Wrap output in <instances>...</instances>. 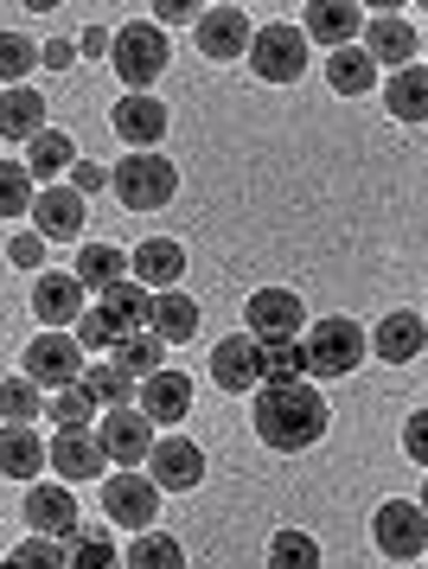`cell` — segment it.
<instances>
[{
    "instance_id": "6da1fadb",
    "label": "cell",
    "mask_w": 428,
    "mask_h": 569,
    "mask_svg": "<svg viewBox=\"0 0 428 569\" xmlns=\"http://www.w3.org/2000/svg\"><path fill=\"white\" fill-rule=\"evenodd\" d=\"M256 436L281 448V455H295V448H313V441L327 436V397L295 378V385H262L256 390Z\"/></svg>"
},
{
    "instance_id": "7a4b0ae2",
    "label": "cell",
    "mask_w": 428,
    "mask_h": 569,
    "mask_svg": "<svg viewBox=\"0 0 428 569\" xmlns=\"http://www.w3.org/2000/svg\"><path fill=\"white\" fill-rule=\"evenodd\" d=\"M148 313H153V295L141 282H116V288H102V301L97 308H83V320H77V346H90V352H116L122 339L135 333H148Z\"/></svg>"
},
{
    "instance_id": "3957f363",
    "label": "cell",
    "mask_w": 428,
    "mask_h": 569,
    "mask_svg": "<svg viewBox=\"0 0 428 569\" xmlns=\"http://www.w3.org/2000/svg\"><path fill=\"white\" fill-rule=\"evenodd\" d=\"M109 64H116V78L141 97V90L167 71V32L153 27V20H128L122 32H109Z\"/></svg>"
},
{
    "instance_id": "277c9868",
    "label": "cell",
    "mask_w": 428,
    "mask_h": 569,
    "mask_svg": "<svg viewBox=\"0 0 428 569\" xmlns=\"http://www.w3.org/2000/svg\"><path fill=\"white\" fill-rule=\"evenodd\" d=\"M301 352H307V371H313V378H346V371L371 352V339L358 333V320L327 313V320H313V327H307Z\"/></svg>"
},
{
    "instance_id": "5b68a950",
    "label": "cell",
    "mask_w": 428,
    "mask_h": 569,
    "mask_svg": "<svg viewBox=\"0 0 428 569\" xmlns=\"http://www.w3.org/2000/svg\"><path fill=\"white\" fill-rule=\"evenodd\" d=\"M109 186H116V199L128 211H160L179 192V173H173V160H160V154H128V160H116Z\"/></svg>"
},
{
    "instance_id": "8992f818",
    "label": "cell",
    "mask_w": 428,
    "mask_h": 569,
    "mask_svg": "<svg viewBox=\"0 0 428 569\" xmlns=\"http://www.w3.org/2000/svg\"><path fill=\"white\" fill-rule=\"evenodd\" d=\"M250 64H256V78L295 83V78L307 71V32H301V27H288V20H276V27L250 32Z\"/></svg>"
},
{
    "instance_id": "52a82bcc",
    "label": "cell",
    "mask_w": 428,
    "mask_h": 569,
    "mask_svg": "<svg viewBox=\"0 0 428 569\" xmlns=\"http://www.w3.org/2000/svg\"><path fill=\"white\" fill-rule=\"evenodd\" d=\"M26 378L39 390H71L77 378H83V346L77 339H64V333H39L32 346H26Z\"/></svg>"
},
{
    "instance_id": "ba28073f",
    "label": "cell",
    "mask_w": 428,
    "mask_h": 569,
    "mask_svg": "<svg viewBox=\"0 0 428 569\" xmlns=\"http://www.w3.org/2000/svg\"><path fill=\"white\" fill-rule=\"evenodd\" d=\"M371 531H378V550H384V557H397V563H409V557H422V550H428V512H422V506H409V499L378 506Z\"/></svg>"
},
{
    "instance_id": "9c48e42d",
    "label": "cell",
    "mask_w": 428,
    "mask_h": 569,
    "mask_svg": "<svg viewBox=\"0 0 428 569\" xmlns=\"http://www.w3.org/2000/svg\"><path fill=\"white\" fill-rule=\"evenodd\" d=\"M307 327V308L301 295H288V288H256L250 295V339H301Z\"/></svg>"
},
{
    "instance_id": "30bf717a",
    "label": "cell",
    "mask_w": 428,
    "mask_h": 569,
    "mask_svg": "<svg viewBox=\"0 0 428 569\" xmlns=\"http://www.w3.org/2000/svg\"><path fill=\"white\" fill-rule=\"evenodd\" d=\"M102 512L128 525V531H148L153 512H160V487H153L148 473H116L109 487H102Z\"/></svg>"
},
{
    "instance_id": "8fae6325",
    "label": "cell",
    "mask_w": 428,
    "mask_h": 569,
    "mask_svg": "<svg viewBox=\"0 0 428 569\" xmlns=\"http://www.w3.org/2000/svg\"><path fill=\"white\" fill-rule=\"evenodd\" d=\"M148 461H153L148 480H153L160 492H192V487L205 480V448H199V441H186V436L153 441V455H148Z\"/></svg>"
},
{
    "instance_id": "7c38bea8",
    "label": "cell",
    "mask_w": 428,
    "mask_h": 569,
    "mask_svg": "<svg viewBox=\"0 0 428 569\" xmlns=\"http://www.w3.org/2000/svg\"><path fill=\"white\" fill-rule=\"evenodd\" d=\"M97 441H102V455H109L116 467H141L153 455V422L141 410H109Z\"/></svg>"
},
{
    "instance_id": "4fadbf2b",
    "label": "cell",
    "mask_w": 428,
    "mask_h": 569,
    "mask_svg": "<svg viewBox=\"0 0 428 569\" xmlns=\"http://www.w3.org/2000/svg\"><path fill=\"white\" fill-rule=\"evenodd\" d=\"M109 122H116V134H122L135 154H153L160 134H167V103H153V97H135V90H128L122 103L109 109Z\"/></svg>"
},
{
    "instance_id": "5bb4252c",
    "label": "cell",
    "mask_w": 428,
    "mask_h": 569,
    "mask_svg": "<svg viewBox=\"0 0 428 569\" xmlns=\"http://www.w3.org/2000/svg\"><path fill=\"white\" fill-rule=\"evenodd\" d=\"M211 378H218V390H256L262 385V339H250V333L218 339V352H211Z\"/></svg>"
},
{
    "instance_id": "9a60e30c",
    "label": "cell",
    "mask_w": 428,
    "mask_h": 569,
    "mask_svg": "<svg viewBox=\"0 0 428 569\" xmlns=\"http://www.w3.org/2000/svg\"><path fill=\"white\" fill-rule=\"evenodd\" d=\"M102 441L90 436V429H58V441L46 448V467L58 473V480H97L102 473Z\"/></svg>"
},
{
    "instance_id": "2e32d148",
    "label": "cell",
    "mask_w": 428,
    "mask_h": 569,
    "mask_svg": "<svg viewBox=\"0 0 428 569\" xmlns=\"http://www.w3.org/2000/svg\"><path fill=\"white\" fill-rule=\"evenodd\" d=\"M199 52L205 58H243L250 52V13H243V7H205L199 13Z\"/></svg>"
},
{
    "instance_id": "e0dca14e",
    "label": "cell",
    "mask_w": 428,
    "mask_h": 569,
    "mask_svg": "<svg viewBox=\"0 0 428 569\" xmlns=\"http://www.w3.org/2000/svg\"><path fill=\"white\" fill-rule=\"evenodd\" d=\"M26 518H32V531L39 538H58V543H71L83 525H77V499L64 487H39L32 480V492H26Z\"/></svg>"
},
{
    "instance_id": "ac0fdd59",
    "label": "cell",
    "mask_w": 428,
    "mask_h": 569,
    "mask_svg": "<svg viewBox=\"0 0 428 569\" xmlns=\"http://www.w3.org/2000/svg\"><path fill=\"white\" fill-rule=\"evenodd\" d=\"M416 52H422V32L409 27V20H397V13L365 20V58H371V64H397V71H404Z\"/></svg>"
},
{
    "instance_id": "d6986e66",
    "label": "cell",
    "mask_w": 428,
    "mask_h": 569,
    "mask_svg": "<svg viewBox=\"0 0 428 569\" xmlns=\"http://www.w3.org/2000/svg\"><path fill=\"white\" fill-rule=\"evenodd\" d=\"M32 218H39L46 243H71L83 231V199H77L71 186H46V192H32Z\"/></svg>"
},
{
    "instance_id": "ffe728a7",
    "label": "cell",
    "mask_w": 428,
    "mask_h": 569,
    "mask_svg": "<svg viewBox=\"0 0 428 569\" xmlns=\"http://www.w3.org/2000/svg\"><path fill=\"white\" fill-rule=\"evenodd\" d=\"M428 346V320L422 313H384L378 333H371V352L384 365H416V352Z\"/></svg>"
},
{
    "instance_id": "44dd1931",
    "label": "cell",
    "mask_w": 428,
    "mask_h": 569,
    "mask_svg": "<svg viewBox=\"0 0 428 569\" xmlns=\"http://www.w3.org/2000/svg\"><path fill=\"white\" fill-rule=\"evenodd\" d=\"M128 269H135V282L148 288H160V295H167V288L179 282V276H186V250H179L173 237H148V243H141V250H135V257H128Z\"/></svg>"
},
{
    "instance_id": "7402d4cb",
    "label": "cell",
    "mask_w": 428,
    "mask_h": 569,
    "mask_svg": "<svg viewBox=\"0 0 428 569\" xmlns=\"http://www.w3.org/2000/svg\"><path fill=\"white\" fill-rule=\"evenodd\" d=\"M32 313L46 320L51 333L71 327V320H83V282H77V276H39V282H32Z\"/></svg>"
},
{
    "instance_id": "603a6c76",
    "label": "cell",
    "mask_w": 428,
    "mask_h": 569,
    "mask_svg": "<svg viewBox=\"0 0 428 569\" xmlns=\"http://www.w3.org/2000/svg\"><path fill=\"white\" fill-rule=\"evenodd\" d=\"M186 410H192V378L186 371H153L141 385V416L148 422H179Z\"/></svg>"
},
{
    "instance_id": "cb8c5ba5",
    "label": "cell",
    "mask_w": 428,
    "mask_h": 569,
    "mask_svg": "<svg viewBox=\"0 0 428 569\" xmlns=\"http://www.w3.org/2000/svg\"><path fill=\"white\" fill-rule=\"evenodd\" d=\"M32 134H46V97L20 83L0 97V141H32Z\"/></svg>"
},
{
    "instance_id": "d4e9b609",
    "label": "cell",
    "mask_w": 428,
    "mask_h": 569,
    "mask_svg": "<svg viewBox=\"0 0 428 569\" xmlns=\"http://www.w3.org/2000/svg\"><path fill=\"white\" fill-rule=\"evenodd\" d=\"M77 167V148H71V134L64 129H46V134H32V141H26V173H32V180H58V173H71Z\"/></svg>"
},
{
    "instance_id": "484cf974",
    "label": "cell",
    "mask_w": 428,
    "mask_h": 569,
    "mask_svg": "<svg viewBox=\"0 0 428 569\" xmlns=\"http://www.w3.org/2000/svg\"><path fill=\"white\" fill-rule=\"evenodd\" d=\"M384 103H390L397 122H428V64H404L384 83Z\"/></svg>"
},
{
    "instance_id": "4316f807",
    "label": "cell",
    "mask_w": 428,
    "mask_h": 569,
    "mask_svg": "<svg viewBox=\"0 0 428 569\" xmlns=\"http://www.w3.org/2000/svg\"><path fill=\"white\" fill-rule=\"evenodd\" d=\"M148 333L160 339V346H179V339H192L199 333V308L186 301V295H153V313H148Z\"/></svg>"
},
{
    "instance_id": "83f0119b",
    "label": "cell",
    "mask_w": 428,
    "mask_h": 569,
    "mask_svg": "<svg viewBox=\"0 0 428 569\" xmlns=\"http://www.w3.org/2000/svg\"><path fill=\"white\" fill-rule=\"evenodd\" d=\"M46 467V441L32 429H0V480H39Z\"/></svg>"
},
{
    "instance_id": "f1b7e54d",
    "label": "cell",
    "mask_w": 428,
    "mask_h": 569,
    "mask_svg": "<svg viewBox=\"0 0 428 569\" xmlns=\"http://www.w3.org/2000/svg\"><path fill=\"white\" fill-rule=\"evenodd\" d=\"M77 390L90 397V403H109V410H128V397H135V378H128L122 365L109 359V365H83V378H77Z\"/></svg>"
},
{
    "instance_id": "f546056e",
    "label": "cell",
    "mask_w": 428,
    "mask_h": 569,
    "mask_svg": "<svg viewBox=\"0 0 428 569\" xmlns=\"http://www.w3.org/2000/svg\"><path fill=\"white\" fill-rule=\"evenodd\" d=\"M307 39H320V46H352L358 39V7H339V0H327V7H307Z\"/></svg>"
},
{
    "instance_id": "4dcf8cb0",
    "label": "cell",
    "mask_w": 428,
    "mask_h": 569,
    "mask_svg": "<svg viewBox=\"0 0 428 569\" xmlns=\"http://www.w3.org/2000/svg\"><path fill=\"white\" fill-rule=\"evenodd\" d=\"M122 269H128V257L116 250V243H83V250H77V269H71V276H77L83 288H97V295H102V288L122 282Z\"/></svg>"
},
{
    "instance_id": "1f68e13d",
    "label": "cell",
    "mask_w": 428,
    "mask_h": 569,
    "mask_svg": "<svg viewBox=\"0 0 428 569\" xmlns=\"http://www.w3.org/2000/svg\"><path fill=\"white\" fill-rule=\"evenodd\" d=\"M327 83L339 90V97H365V90L378 83V64L358 52V46H339V52L327 58Z\"/></svg>"
},
{
    "instance_id": "d6a6232c",
    "label": "cell",
    "mask_w": 428,
    "mask_h": 569,
    "mask_svg": "<svg viewBox=\"0 0 428 569\" xmlns=\"http://www.w3.org/2000/svg\"><path fill=\"white\" fill-rule=\"evenodd\" d=\"M122 563L128 569H186V550H179V538H167V531H135Z\"/></svg>"
},
{
    "instance_id": "836d02e7",
    "label": "cell",
    "mask_w": 428,
    "mask_h": 569,
    "mask_svg": "<svg viewBox=\"0 0 428 569\" xmlns=\"http://www.w3.org/2000/svg\"><path fill=\"white\" fill-rule=\"evenodd\" d=\"M116 365H122L135 385H148L153 371H167V346H160L153 333H135V339H122V346H116Z\"/></svg>"
},
{
    "instance_id": "e575fe53",
    "label": "cell",
    "mask_w": 428,
    "mask_h": 569,
    "mask_svg": "<svg viewBox=\"0 0 428 569\" xmlns=\"http://www.w3.org/2000/svg\"><path fill=\"white\" fill-rule=\"evenodd\" d=\"M295 378H307L301 339H269L262 346V385H295Z\"/></svg>"
},
{
    "instance_id": "d590c367",
    "label": "cell",
    "mask_w": 428,
    "mask_h": 569,
    "mask_svg": "<svg viewBox=\"0 0 428 569\" xmlns=\"http://www.w3.org/2000/svg\"><path fill=\"white\" fill-rule=\"evenodd\" d=\"M64 557H71V569H122V550L102 538V531H77L64 543Z\"/></svg>"
},
{
    "instance_id": "8d00e7d4",
    "label": "cell",
    "mask_w": 428,
    "mask_h": 569,
    "mask_svg": "<svg viewBox=\"0 0 428 569\" xmlns=\"http://www.w3.org/2000/svg\"><path fill=\"white\" fill-rule=\"evenodd\" d=\"M269 569H320V543L307 531H276L269 543Z\"/></svg>"
},
{
    "instance_id": "74e56055",
    "label": "cell",
    "mask_w": 428,
    "mask_h": 569,
    "mask_svg": "<svg viewBox=\"0 0 428 569\" xmlns=\"http://www.w3.org/2000/svg\"><path fill=\"white\" fill-rule=\"evenodd\" d=\"M32 211V173L26 160H0V218H20Z\"/></svg>"
},
{
    "instance_id": "f35d334b",
    "label": "cell",
    "mask_w": 428,
    "mask_h": 569,
    "mask_svg": "<svg viewBox=\"0 0 428 569\" xmlns=\"http://www.w3.org/2000/svg\"><path fill=\"white\" fill-rule=\"evenodd\" d=\"M0 569H71V557H64V543L58 538H26Z\"/></svg>"
},
{
    "instance_id": "ab89813d",
    "label": "cell",
    "mask_w": 428,
    "mask_h": 569,
    "mask_svg": "<svg viewBox=\"0 0 428 569\" xmlns=\"http://www.w3.org/2000/svg\"><path fill=\"white\" fill-rule=\"evenodd\" d=\"M0 416H13V429H32V416H39V385H32V378H7V385H0Z\"/></svg>"
},
{
    "instance_id": "60d3db41",
    "label": "cell",
    "mask_w": 428,
    "mask_h": 569,
    "mask_svg": "<svg viewBox=\"0 0 428 569\" xmlns=\"http://www.w3.org/2000/svg\"><path fill=\"white\" fill-rule=\"evenodd\" d=\"M39 64V46L32 39H20V32H0V83H13L20 90V78Z\"/></svg>"
},
{
    "instance_id": "b9f144b4",
    "label": "cell",
    "mask_w": 428,
    "mask_h": 569,
    "mask_svg": "<svg viewBox=\"0 0 428 569\" xmlns=\"http://www.w3.org/2000/svg\"><path fill=\"white\" fill-rule=\"evenodd\" d=\"M51 416H58V429H90L97 403H90V397L71 385V390H58V397H51Z\"/></svg>"
},
{
    "instance_id": "7bdbcfd3",
    "label": "cell",
    "mask_w": 428,
    "mask_h": 569,
    "mask_svg": "<svg viewBox=\"0 0 428 569\" xmlns=\"http://www.w3.org/2000/svg\"><path fill=\"white\" fill-rule=\"evenodd\" d=\"M7 257L20 262V269H39V262H46V237L32 231V237H13V243H7Z\"/></svg>"
},
{
    "instance_id": "ee69618b",
    "label": "cell",
    "mask_w": 428,
    "mask_h": 569,
    "mask_svg": "<svg viewBox=\"0 0 428 569\" xmlns=\"http://www.w3.org/2000/svg\"><path fill=\"white\" fill-rule=\"evenodd\" d=\"M404 448H409V461H422V467H428V410L404 422Z\"/></svg>"
},
{
    "instance_id": "f6af8a7d",
    "label": "cell",
    "mask_w": 428,
    "mask_h": 569,
    "mask_svg": "<svg viewBox=\"0 0 428 569\" xmlns=\"http://www.w3.org/2000/svg\"><path fill=\"white\" fill-rule=\"evenodd\" d=\"M71 192H77V199L102 192V167H97V160H77V167H71Z\"/></svg>"
},
{
    "instance_id": "bcb514c9",
    "label": "cell",
    "mask_w": 428,
    "mask_h": 569,
    "mask_svg": "<svg viewBox=\"0 0 428 569\" xmlns=\"http://www.w3.org/2000/svg\"><path fill=\"white\" fill-rule=\"evenodd\" d=\"M153 13H160V27H186V20H199L192 0H167V7H153Z\"/></svg>"
},
{
    "instance_id": "7dc6e473",
    "label": "cell",
    "mask_w": 428,
    "mask_h": 569,
    "mask_svg": "<svg viewBox=\"0 0 428 569\" xmlns=\"http://www.w3.org/2000/svg\"><path fill=\"white\" fill-rule=\"evenodd\" d=\"M39 64H51V71H71V64H77V46H64V39H51L46 52H39Z\"/></svg>"
},
{
    "instance_id": "c3c4849f",
    "label": "cell",
    "mask_w": 428,
    "mask_h": 569,
    "mask_svg": "<svg viewBox=\"0 0 428 569\" xmlns=\"http://www.w3.org/2000/svg\"><path fill=\"white\" fill-rule=\"evenodd\" d=\"M83 52H90V58H102V52H109V39H102V27H90V32H83Z\"/></svg>"
},
{
    "instance_id": "681fc988",
    "label": "cell",
    "mask_w": 428,
    "mask_h": 569,
    "mask_svg": "<svg viewBox=\"0 0 428 569\" xmlns=\"http://www.w3.org/2000/svg\"><path fill=\"white\" fill-rule=\"evenodd\" d=\"M422 512H428V487H422Z\"/></svg>"
},
{
    "instance_id": "f907efd6",
    "label": "cell",
    "mask_w": 428,
    "mask_h": 569,
    "mask_svg": "<svg viewBox=\"0 0 428 569\" xmlns=\"http://www.w3.org/2000/svg\"><path fill=\"white\" fill-rule=\"evenodd\" d=\"M422 52H428V39H422Z\"/></svg>"
},
{
    "instance_id": "816d5d0a",
    "label": "cell",
    "mask_w": 428,
    "mask_h": 569,
    "mask_svg": "<svg viewBox=\"0 0 428 569\" xmlns=\"http://www.w3.org/2000/svg\"><path fill=\"white\" fill-rule=\"evenodd\" d=\"M422 557H428V550H422Z\"/></svg>"
}]
</instances>
